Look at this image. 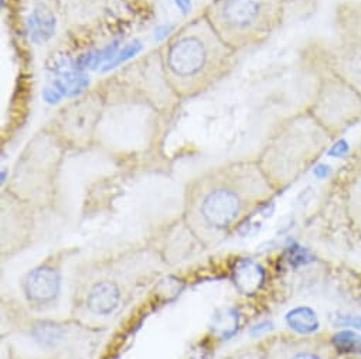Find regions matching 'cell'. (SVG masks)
Returning <instances> with one entry per match:
<instances>
[{"label":"cell","instance_id":"6da1fadb","mask_svg":"<svg viewBox=\"0 0 361 359\" xmlns=\"http://www.w3.org/2000/svg\"><path fill=\"white\" fill-rule=\"evenodd\" d=\"M166 85L176 99L196 98L221 80L235 64L233 50L202 13L178 27L157 50Z\"/></svg>","mask_w":361,"mask_h":359},{"label":"cell","instance_id":"7a4b0ae2","mask_svg":"<svg viewBox=\"0 0 361 359\" xmlns=\"http://www.w3.org/2000/svg\"><path fill=\"white\" fill-rule=\"evenodd\" d=\"M333 140L307 109L296 112L279 122L265 146L259 167L271 184L285 187Z\"/></svg>","mask_w":361,"mask_h":359},{"label":"cell","instance_id":"3957f363","mask_svg":"<svg viewBox=\"0 0 361 359\" xmlns=\"http://www.w3.org/2000/svg\"><path fill=\"white\" fill-rule=\"evenodd\" d=\"M203 15L237 53L264 44L288 15L285 0H212Z\"/></svg>","mask_w":361,"mask_h":359},{"label":"cell","instance_id":"277c9868","mask_svg":"<svg viewBox=\"0 0 361 359\" xmlns=\"http://www.w3.org/2000/svg\"><path fill=\"white\" fill-rule=\"evenodd\" d=\"M310 60L316 74V91L306 109L336 139L361 120V95L313 54Z\"/></svg>","mask_w":361,"mask_h":359},{"label":"cell","instance_id":"5b68a950","mask_svg":"<svg viewBox=\"0 0 361 359\" xmlns=\"http://www.w3.org/2000/svg\"><path fill=\"white\" fill-rule=\"evenodd\" d=\"M310 54L361 95V42L337 39L316 43Z\"/></svg>","mask_w":361,"mask_h":359},{"label":"cell","instance_id":"8992f818","mask_svg":"<svg viewBox=\"0 0 361 359\" xmlns=\"http://www.w3.org/2000/svg\"><path fill=\"white\" fill-rule=\"evenodd\" d=\"M104 109V98L99 91H91L84 96L64 106L51 123L60 133L67 136L88 137L94 133V129L101 120Z\"/></svg>","mask_w":361,"mask_h":359},{"label":"cell","instance_id":"52a82bcc","mask_svg":"<svg viewBox=\"0 0 361 359\" xmlns=\"http://www.w3.org/2000/svg\"><path fill=\"white\" fill-rule=\"evenodd\" d=\"M25 291L32 303L47 304L60 293V275L50 266H40L32 270L25 280Z\"/></svg>","mask_w":361,"mask_h":359},{"label":"cell","instance_id":"ba28073f","mask_svg":"<svg viewBox=\"0 0 361 359\" xmlns=\"http://www.w3.org/2000/svg\"><path fill=\"white\" fill-rule=\"evenodd\" d=\"M333 25L340 40L361 42V0H344L334 9Z\"/></svg>","mask_w":361,"mask_h":359},{"label":"cell","instance_id":"9c48e42d","mask_svg":"<svg viewBox=\"0 0 361 359\" xmlns=\"http://www.w3.org/2000/svg\"><path fill=\"white\" fill-rule=\"evenodd\" d=\"M234 284L247 296H252L261 290L265 282V270L252 259H240L233 270Z\"/></svg>","mask_w":361,"mask_h":359},{"label":"cell","instance_id":"30bf717a","mask_svg":"<svg viewBox=\"0 0 361 359\" xmlns=\"http://www.w3.org/2000/svg\"><path fill=\"white\" fill-rule=\"evenodd\" d=\"M119 298L121 293L115 283L99 282L91 289L87 298V306L92 313L106 315L118 307Z\"/></svg>","mask_w":361,"mask_h":359},{"label":"cell","instance_id":"8fae6325","mask_svg":"<svg viewBox=\"0 0 361 359\" xmlns=\"http://www.w3.org/2000/svg\"><path fill=\"white\" fill-rule=\"evenodd\" d=\"M345 210L350 222L361 234V164L350 174L345 187Z\"/></svg>","mask_w":361,"mask_h":359},{"label":"cell","instance_id":"7c38bea8","mask_svg":"<svg viewBox=\"0 0 361 359\" xmlns=\"http://www.w3.org/2000/svg\"><path fill=\"white\" fill-rule=\"evenodd\" d=\"M286 324L299 334H312L319 328V318L310 307H296L286 314Z\"/></svg>","mask_w":361,"mask_h":359},{"label":"cell","instance_id":"4fadbf2b","mask_svg":"<svg viewBox=\"0 0 361 359\" xmlns=\"http://www.w3.org/2000/svg\"><path fill=\"white\" fill-rule=\"evenodd\" d=\"M238 328V313L234 308L223 310L213 320V329L223 338H230L237 332Z\"/></svg>","mask_w":361,"mask_h":359},{"label":"cell","instance_id":"5bb4252c","mask_svg":"<svg viewBox=\"0 0 361 359\" xmlns=\"http://www.w3.org/2000/svg\"><path fill=\"white\" fill-rule=\"evenodd\" d=\"M336 349L344 353H361V335L353 331H341L331 339Z\"/></svg>","mask_w":361,"mask_h":359},{"label":"cell","instance_id":"9a60e30c","mask_svg":"<svg viewBox=\"0 0 361 359\" xmlns=\"http://www.w3.org/2000/svg\"><path fill=\"white\" fill-rule=\"evenodd\" d=\"M35 335H36L37 339L42 341V344L51 345L57 339L61 338V329H60L59 325H56L53 322H43V324L36 327Z\"/></svg>","mask_w":361,"mask_h":359},{"label":"cell","instance_id":"2e32d148","mask_svg":"<svg viewBox=\"0 0 361 359\" xmlns=\"http://www.w3.org/2000/svg\"><path fill=\"white\" fill-rule=\"evenodd\" d=\"M269 329H271V322H262V324H259V325H255V327L251 329V335H252V336H258V335H261L262 332L269 331Z\"/></svg>","mask_w":361,"mask_h":359},{"label":"cell","instance_id":"e0dca14e","mask_svg":"<svg viewBox=\"0 0 361 359\" xmlns=\"http://www.w3.org/2000/svg\"><path fill=\"white\" fill-rule=\"evenodd\" d=\"M290 359H322L319 355L313 353V352H307V351H303V352H298L295 353Z\"/></svg>","mask_w":361,"mask_h":359},{"label":"cell","instance_id":"ac0fdd59","mask_svg":"<svg viewBox=\"0 0 361 359\" xmlns=\"http://www.w3.org/2000/svg\"><path fill=\"white\" fill-rule=\"evenodd\" d=\"M190 2L192 0H176V5H177V8L182 9V12L186 13L190 8Z\"/></svg>","mask_w":361,"mask_h":359},{"label":"cell","instance_id":"d6986e66","mask_svg":"<svg viewBox=\"0 0 361 359\" xmlns=\"http://www.w3.org/2000/svg\"><path fill=\"white\" fill-rule=\"evenodd\" d=\"M285 4H286V8L289 9L290 4H303V5L309 6L310 4H313V0H285Z\"/></svg>","mask_w":361,"mask_h":359},{"label":"cell","instance_id":"ffe728a7","mask_svg":"<svg viewBox=\"0 0 361 359\" xmlns=\"http://www.w3.org/2000/svg\"><path fill=\"white\" fill-rule=\"evenodd\" d=\"M5 182H6V168L2 170V183H5Z\"/></svg>","mask_w":361,"mask_h":359}]
</instances>
